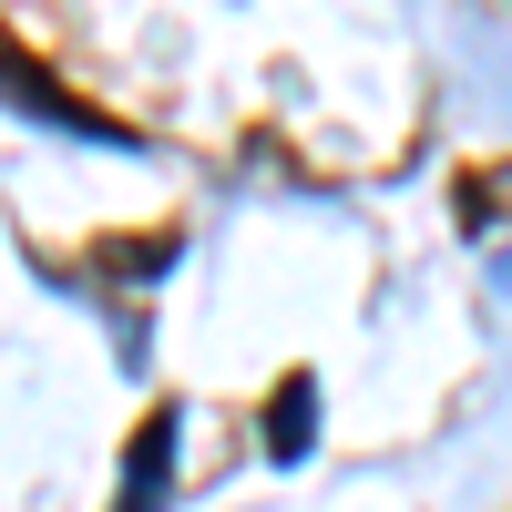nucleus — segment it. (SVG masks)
Masks as SVG:
<instances>
[{"mask_svg":"<svg viewBox=\"0 0 512 512\" xmlns=\"http://www.w3.org/2000/svg\"><path fill=\"white\" fill-rule=\"evenodd\" d=\"M308 441H318V379H287V390L267 400V451H277V461H297Z\"/></svg>","mask_w":512,"mask_h":512,"instance_id":"7ed1b4c3","label":"nucleus"},{"mask_svg":"<svg viewBox=\"0 0 512 512\" xmlns=\"http://www.w3.org/2000/svg\"><path fill=\"white\" fill-rule=\"evenodd\" d=\"M0 103H21V113H41V123H62V134H93V144H123L103 113H82L72 93H52V82H31V62H0Z\"/></svg>","mask_w":512,"mask_h":512,"instance_id":"f03ea898","label":"nucleus"},{"mask_svg":"<svg viewBox=\"0 0 512 512\" xmlns=\"http://www.w3.org/2000/svg\"><path fill=\"white\" fill-rule=\"evenodd\" d=\"M164 482H175V410L144 420L134 461H123V502H113V512H164Z\"/></svg>","mask_w":512,"mask_h":512,"instance_id":"f257e3e1","label":"nucleus"}]
</instances>
